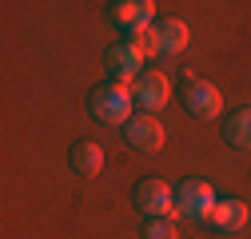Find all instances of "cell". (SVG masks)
Here are the masks:
<instances>
[{"instance_id":"obj_1","label":"cell","mask_w":251,"mask_h":239,"mask_svg":"<svg viewBox=\"0 0 251 239\" xmlns=\"http://www.w3.org/2000/svg\"><path fill=\"white\" fill-rule=\"evenodd\" d=\"M88 108L92 116L100 120V124H128L132 120V84H120V80H108L100 88H92V96H88Z\"/></svg>"},{"instance_id":"obj_2","label":"cell","mask_w":251,"mask_h":239,"mask_svg":"<svg viewBox=\"0 0 251 239\" xmlns=\"http://www.w3.org/2000/svg\"><path fill=\"white\" fill-rule=\"evenodd\" d=\"M176 207L187 219H207L211 207H215V191L207 179H183L179 191H176Z\"/></svg>"},{"instance_id":"obj_3","label":"cell","mask_w":251,"mask_h":239,"mask_svg":"<svg viewBox=\"0 0 251 239\" xmlns=\"http://www.w3.org/2000/svg\"><path fill=\"white\" fill-rule=\"evenodd\" d=\"M168 96H172V88H168V76H164V72H140V76L132 80V100H136V108H144L148 116L160 112V108L168 104Z\"/></svg>"},{"instance_id":"obj_4","label":"cell","mask_w":251,"mask_h":239,"mask_svg":"<svg viewBox=\"0 0 251 239\" xmlns=\"http://www.w3.org/2000/svg\"><path fill=\"white\" fill-rule=\"evenodd\" d=\"M132 199H136V207L148 215V219H155V215H168L172 212V188L164 184V179H140L136 184V191H132Z\"/></svg>"},{"instance_id":"obj_5","label":"cell","mask_w":251,"mask_h":239,"mask_svg":"<svg viewBox=\"0 0 251 239\" xmlns=\"http://www.w3.org/2000/svg\"><path fill=\"white\" fill-rule=\"evenodd\" d=\"M187 108H192L196 120H215L219 112H224V96H219L215 84L192 80V84H187Z\"/></svg>"},{"instance_id":"obj_6","label":"cell","mask_w":251,"mask_h":239,"mask_svg":"<svg viewBox=\"0 0 251 239\" xmlns=\"http://www.w3.org/2000/svg\"><path fill=\"white\" fill-rule=\"evenodd\" d=\"M124 128H128V143L140 147V152H160V147H164V128H160V120L148 116V112L132 116Z\"/></svg>"},{"instance_id":"obj_7","label":"cell","mask_w":251,"mask_h":239,"mask_svg":"<svg viewBox=\"0 0 251 239\" xmlns=\"http://www.w3.org/2000/svg\"><path fill=\"white\" fill-rule=\"evenodd\" d=\"M151 16H155V4L151 0H120V4H112V20L120 28H128V32H144V28H151Z\"/></svg>"},{"instance_id":"obj_8","label":"cell","mask_w":251,"mask_h":239,"mask_svg":"<svg viewBox=\"0 0 251 239\" xmlns=\"http://www.w3.org/2000/svg\"><path fill=\"white\" fill-rule=\"evenodd\" d=\"M108 68L116 72L120 84H128V80H136L140 72H148V68H144V52L136 48V40H132V44H116V48L108 52Z\"/></svg>"},{"instance_id":"obj_9","label":"cell","mask_w":251,"mask_h":239,"mask_svg":"<svg viewBox=\"0 0 251 239\" xmlns=\"http://www.w3.org/2000/svg\"><path fill=\"white\" fill-rule=\"evenodd\" d=\"M151 32H155V56H176L192 40L183 20H160V24H151Z\"/></svg>"},{"instance_id":"obj_10","label":"cell","mask_w":251,"mask_h":239,"mask_svg":"<svg viewBox=\"0 0 251 239\" xmlns=\"http://www.w3.org/2000/svg\"><path fill=\"white\" fill-rule=\"evenodd\" d=\"M207 219H211L215 231H239L247 223V207L239 199H215V207H211Z\"/></svg>"},{"instance_id":"obj_11","label":"cell","mask_w":251,"mask_h":239,"mask_svg":"<svg viewBox=\"0 0 251 239\" xmlns=\"http://www.w3.org/2000/svg\"><path fill=\"white\" fill-rule=\"evenodd\" d=\"M224 136L231 147H239V152H251V112L239 108L227 116V124H224Z\"/></svg>"},{"instance_id":"obj_12","label":"cell","mask_w":251,"mask_h":239,"mask_svg":"<svg viewBox=\"0 0 251 239\" xmlns=\"http://www.w3.org/2000/svg\"><path fill=\"white\" fill-rule=\"evenodd\" d=\"M72 167H76L80 175H96V171L104 167V147L92 143V140H80V143L72 147Z\"/></svg>"},{"instance_id":"obj_13","label":"cell","mask_w":251,"mask_h":239,"mask_svg":"<svg viewBox=\"0 0 251 239\" xmlns=\"http://www.w3.org/2000/svg\"><path fill=\"white\" fill-rule=\"evenodd\" d=\"M144 239H176V223H172L168 215H155V219H148Z\"/></svg>"}]
</instances>
